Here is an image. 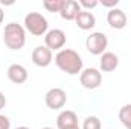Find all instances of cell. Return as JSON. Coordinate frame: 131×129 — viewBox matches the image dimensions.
Returning a JSON list of instances; mask_svg holds the SVG:
<instances>
[{
	"label": "cell",
	"mask_w": 131,
	"mask_h": 129,
	"mask_svg": "<svg viewBox=\"0 0 131 129\" xmlns=\"http://www.w3.org/2000/svg\"><path fill=\"white\" fill-rule=\"evenodd\" d=\"M25 29L29 31V33H32L35 36H41L47 33L49 23L46 17L41 15L40 12H29L25 17Z\"/></svg>",
	"instance_id": "cell-3"
},
{
	"label": "cell",
	"mask_w": 131,
	"mask_h": 129,
	"mask_svg": "<svg viewBox=\"0 0 131 129\" xmlns=\"http://www.w3.org/2000/svg\"><path fill=\"white\" fill-rule=\"evenodd\" d=\"M6 102H8V100H6L5 94H3V93L0 91V109H3V108L6 106Z\"/></svg>",
	"instance_id": "cell-21"
},
{
	"label": "cell",
	"mask_w": 131,
	"mask_h": 129,
	"mask_svg": "<svg viewBox=\"0 0 131 129\" xmlns=\"http://www.w3.org/2000/svg\"><path fill=\"white\" fill-rule=\"evenodd\" d=\"M15 129H29L28 126H18V128H15Z\"/></svg>",
	"instance_id": "cell-23"
},
{
	"label": "cell",
	"mask_w": 131,
	"mask_h": 129,
	"mask_svg": "<svg viewBox=\"0 0 131 129\" xmlns=\"http://www.w3.org/2000/svg\"><path fill=\"white\" fill-rule=\"evenodd\" d=\"M101 5H102V6H105V8L114 9V8L119 5V0H101Z\"/></svg>",
	"instance_id": "cell-20"
},
{
	"label": "cell",
	"mask_w": 131,
	"mask_h": 129,
	"mask_svg": "<svg viewBox=\"0 0 131 129\" xmlns=\"http://www.w3.org/2000/svg\"><path fill=\"white\" fill-rule=\"evenodd\" d=\"M81 11H82V9H81L79 3H78L76 0H66L64 6H63V9H61V12H60V15H61L63 20L72 21V20L76 18V15H78Z\"/></svg>",
	"instance_id": "cell-14"
},
{
	"label": "cell",
	"mask_w": 131,
	"mask_h": 129,
	"mask_svg": "<svg viewBox=\"0 0 131 129\" xmlns=\"http://www.w3.org/2000/svg\"><path fill=\"white\" fill-rule=\"evenodd\" d=\"M119 65V56L113 52H105L101 55V59H99V68L101 71L104 73H110V71H114Z\"/></svg>",
	"instance_id": "cell-12"
},
{
	"label": "cell",
	"mask_w": 131,
	"mask_h": 129,
	"mask_svg": "<svg viewBox=\"0 0 131 129\" xmlns=\"http://www.w3.org/2000/svg\"><path fill=\"white\" fill-rule=\"evenodd\" d=\"M64 2L66 0H44L43 6L49 12H61V9L64 6Z\"/></svg>",
	"instance_id": "cell-16"
},
{
	"label": "cell",
	"mask_w": 131,
	"mask_h": 129,
	"mask_svg": "<svg viewBox=\"0 0 131 129\" xmlns=\"http://www.w3.org/2000/svg\"><path fill=\"white\" fill-rule=\"evenodd\" d=\"M119 120L127 129H131V103L124 105L119 109Z\"/></svg>",
	"instance_id": "cell-15"
},
{
	"label": "cell",
	"mask_w": 131,
	"mask_h": 129,
	"mask_svg": "<svg viewBox=\"0 0 131 129\" xmlns=\"http://www.w3.org/2000/svg\"><path fill=\"white\" fill-rule=\"evenodd\" d=\"M75 21H76V26L79 29H82V31H90V29H93L96 26V17L90 11H85V9H82L76 15Z\"/></svg>",
	"instance_id": "cell-13"
},
{
	"label": "cell",
	"mask_w": 131,
	"mask_h": 129,
	"mask_svg": "<svg viewBox=\"0 0 131 129\" xmlns=\"http://www.w3.org/2000/svg\"><path fill=\"white\" fill-rule=\"evenodd\" d=\"M81 129H102V123H101L99 117H96V115H89L82 122V128Z\"/></svg>",
	"instance_id": "cell-17"
},
{
	"label": "cell",
	"mask_w": 131,
	"mask_h": 129,
	"mask_svg": "<svg viewBox=\"0 0 131 129\" xmlns=\"http://www.w3.org/2000/svg\"><path fill=\"white\" fill-rule=\"evenodd\" d=\"M3 20H5V12H3V9L0 8V24L3 23Z\"/></svg>",
	"instance_id": "cell-22"
},
{
	"label": "cell",
	"mask_w": 131,
	"mask_h": 129,
	"mask_svg": "<svg viewBox=\"0 0 131 129\" xmlns=\"http://www.w3.org/2000/svg\"><path fill=\"white\" fill-rule=\"evenodd\" d=\"M107 23L113 28V29H124L128 23V18H127V14L119 9V8H114V9H110L108 14H107Z\"/></svg>",
	"instance_id": "cell-10"
},
{
	"label": "cell",
	"mask_w": 131,
	"mask_h": 129,
	"mask_svg": "<svg viewBox=\"0 0 131 129\" xmlns=\"http://www.w3.org/2000/svg\"><path fill=\"white\" fill-rule=\"evenodd\" d=\"M108 46V38L102 32H92L85 40V49L92 55H102Z\"/></svg>",
	"instance_id": "cell-4"
},
{
	"label": "cell",
	"mask_w": 131,
	"mask_h": 129,
	"mask_svg": "<svg viewBox=\"0 0 131 129\" xmlns=\"http://www.w3.org/2000/svg\"><path fill=\"white\" fill-rule=\"evenodd\" d=\"M55 64L61 71L70 76L79 74L82 71V58L76 50H72V49L60 50L55 55Z\"/></svg>",
	"instance_id": "cell-1"
},
{
	"label": "cell",
	"mask_w": 131,
	"mask_h": 129,
	"mask_svg": "<svg viewBox=\"0 0 131 129\" xmlns=\"http://www.w3.org/2000/svg\"><path fill=\"white\" fill-rule=\"evenodd\" d=\"M78 3H79L81 9H82V8H85V11H89V9H93V8H96V6L99 5L98 0H79Z\"/></svg>",
	"instance_id": "cell-18"
},
{
	"label": "cell",
	"mask_w": 131,
	"mask_h": 129,
	"mask_svg": "<svg viewBox=\"0 0 131 129\" xmlns=\"http://www.w3.org/2000/svg\"><path fill=\"white\" fill-rule=\"evenodd\" d=\"M0 129H11V120L3 114H0Z\"/></svg>",
	"instance_id": "cell-19"
},
{
	"label": "cell",
	"mask_w": 131,
	"mask_h": 129,
	"mask_svg": "<svg viewBox=\"0 0 131 129\" xmlns=\"http://www.w3.org/2000/svg\"><path fill=\"white\" fill-rule=\"evenodd\" d=\"M78 126V115L76 112L70 111V109H64L58 114L57 117V128L58 129H67Z\"/></svg>",
	"instance_id": "cell-11"
},
{
	"label": "cell",
	"mask_w": 131,
	"mask_h": 129,
	"mask_svg": "<svg viewBox=\"0 0 131 129\" xmlns=\"http://www.w3.org/2000/svg\"><path fill=\"white\" fill-rule=\"evenodd\" d=\"M31 59H32V62L37 65V67L44 68V67L50 65L52 59H53V55H52V50L47 49L46 46H37L32 50Z\"/></svg>",
	"instance_id": "cell-8"
},
{
	"label": "cell",
	"mask_w": 131,
	"mask_h": 129,
	"mask_svg": "<svg viewBox=\"0 0 131 129\" xmlns=\"http://www.w3.org/2000/svg\"><path fill=\"white\" fill-rule=\"evenodd\" d=\"M67 129H81L79 126H73V128H67Z\"/></svg>",
	"instance_id": "cell-24"
},
{
	"label": "cell",
	"mask_w": 131,
	"mask_h": 129,
	"mask_svg": "<svg viewBox=\"0 0 131 129\" xmlns=\"http://www.w3.org/2000/svg\"><path fill=\"white\" fill-rule=\"evenodd\" d=\"M66 33L61 29H50L44 35V46L50 50H63L66 44Z\"/></svg>",
	"instance_id": "cell-7"
},
{
	"label": "cell",
	"mask_w": 131,
	"mask_h": 129,
	"mask_svg": "<svg viewBox=\"0 0 131 129\" xmlns=\"http://www.w3.org/2000/svg\"><path fill=\"white\" fill-rule=\"evenodd\" d=\"M41 129H53V128H49V126H46V128H41Z\"/></svg>",
	"instance_id": "cell-25"
},
{
	"label": "cell",
	"mask_w": 131,
	"mask_h": 129,
	"mask_svg": "<svg viewBox=\"0 0 131 129\" xmlns=\"http://www.w3.org/2000/svg\"><path fill=\"white\" fill-rule=\"evenodd\" d=\"M66 102H67V94L63 88H58V87L50 88L44 96V103L50 109H61L66 105Z\"/></svg>",
	"instance_id": "cell-6"
},
{
	"label": "cell",
	"mask_w": 131,
	"mask_h": 129,
	"mask_svg": "<svg viewBox=\"0 0 131 129\" xmlns=\"http://www.w3.org/2000/svg\"><path fill=\"white\" fill-rule=\"evenodd\" d=\"M79 82L85 90H96L102 84V73H101V70L95 68V67L84 68L79 73Z\"/></svg>",
	"instance_id": "cell-5"
},
{
	"label": "cell",
	"mask_w": 131,
	"mask_h": 129,
	"mask_svg": "<svg viewBox=\"0 0 131 129\" xmlns=\"http://www.w3.org/2000/svg\"><path fill=\"white\" fill-rule=\"evenodd\" d=\"M3 43L9 50H21L26 44V31L18 23H8L3 31Z\"/></svg>",
	"instance_id": "cell-2"
},
{
	"label": "cell",
	"mask_w": 131,
	"mask_h": 129,
	"mask_svg": "<svg viewBox=\"0 0 131 129\" xmlns=\"http://www.w3.org/2000/svg\"><path fill=\"white\" fill-rule=\"evenodd\" d=\"M6 76L12 84H25L28 81V70L21 64H11L6 70Z\"/></svg>",
	"instance_id": "cell-9"
}]
</instances>
